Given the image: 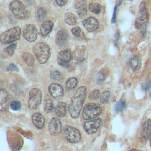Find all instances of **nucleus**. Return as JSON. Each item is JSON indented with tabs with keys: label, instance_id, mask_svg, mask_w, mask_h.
<instances>
[{
	"label": "nucleus",
	"instance_id": "1",
	"mask_svg": "<svg viewBox=\"0 0 151 151\" xmlns=\"http://www.w3.org/2000/svg\"><path fill=\"white\" fill-rule=\"evenodd\" d=\"M86 94V87L81 86L78 88L75 94L72 97L68 107L69 112L72 118L76 119L78 117L81 109L84 102Z\"/></svg>",
	"mask_w": 151,
	"mask_h": 151
},
{
	"label": "nucleus",
	"instance_id": "2",
	"mask_svg": "<svg viewBox=\"0 0 151 151\" xmlns=\"http://www.w3.org/2000/svg\"><path fill=\"white\" fill-rule=\"evenodd\" d=\"M34 53L41 64L45 63L50 55V49L46 43L40 42L35 44L33 47Z\"/></svg>",
	"mask_w": 151,
	"mask_h": 151
},
{
	"label": "nucleus",
	"instance_id": "3",
	"mask_svg": "<svg viewBox=\"0 0 151 151\" xmlns=\"http://www.w3.org/2000/svg\"><path fill=\"white\" fill-rule=\"evenodd\" d=\"M9 9L17 19L25 20L30 17L29 11L19 1H12L9 4Z\"/></svg>",
	"mask_w": 151,
	"mask_h": 151
},
{
	"label": "nucleus",
	"instance_id": "4",
	"mask_svg": "<svg viewBox=\"0 0 151 151\" xmlns=\"http://www.w3.org/2000/svg\"><path fill=\"white\" fill-rule=\"evenodd\" d=\"M101 111V107L97 103H88L83 110L82 116L85 120H90L97 117Z\"/></svg>",
	"mask_w": 151,
	"mask_h": 151
},
{
	"label": "nucleus",
	"instance_id": "5",
	"mask_svg": "<svg viewBox=\"0 0 151 151\" xmlns=\"http://www.w3.org/2000/svg\"><path fill=\"white\" fill-rule=\"evenodd\" d=\"M21 35V28L19 27H13L4 32L0 37L1 41L4 44H8L18 40Z\"/></svg>",
	"mask_w": 151,
	"mask_h": 151
},
{
	"label": "nucleus",
	"instance_id": "6",
	"mask_svg": "<svg viewBox=\"0 0 151 151\" xmlns=\"http://www.w3.org/2000/svg\"><path fill=\"white\" fill-rule=\"evenodd\" d=\"M63 134L65 138L71 143H77L81 140L79 130L73 126H65L63 128Z\"/></svg>",
	"mask_w": 151,
	"mask_h": 151
},
{
	"label": "nucleus",
	"instance_id": "7",
	"mask_svg": "<svg viewBox=\"0 0 151 151\" xmlns=\"http://www.w3.org/2000/svg\"><path fill=\"white\" fill-rule=\"evenodd\" d=\"M42 94L40 90L34 88L31 90L29 93L28 106L31 109H37L41 103Z\"/></svg>",
	"mask_w": 151,
	"mask_h": 151
},
{
	"label": "nucleus",
	"instance_id": "8",
	"mask_svg": "<svg viewBox=\"0 0 151 151\" xmlns=\"http://www.w3.org/2000/svg\"><path fill=\"white\" fill-rule=\"evenodd\" d=\"M147 11L146 6L145 2H142L139 11L137 14L136 17V27L139 29L141 27H142L144 24L145 21L147 20Z\"/></svg>",
	"mask_w": 151,
	"mask_h": 151
},
{
	"label": "nucleus",
	"instance_id": "9",
	"mask_svg": "<svg viewBox=\"0 0 151 151\" xmlns=\"http://www.w3.org/2000/svg\"><path fill=\"white\" fill-rule=\"evenodd\" d=\"M23 36L29 42L35 41L37 38V30L36 28L31 24L27 25L23 30Z\"/></svg>",
	"mask_w": 151,
	"mask_h": 151
},
{
	"label": "nucleus",
	"instance_id": "10",
	"mask_svg": "<svg viewBox=\"0 0 151 151\" xmlns=\"http://www.w3.org/2000/svg\"><path fill=\"white\" fill-rule=\"evenodd\" d=\"M100 123H101V119L99 118L96 120H90V121L85 122L83 126L84 130L87 133L89 134H93L97 131V130L100 127Z\"/></svg>",
	"mask_w": 151,
	"mask_h": 151
},
{
	"label": "nucleus",
	"instance_id": "11",
	"mask_svg": "<svg viewBox=\"0 0 151 151\" xmlns=\"http://www.w3.org/2000/svg\"><path fill=\"white\" fill-rule=\"evenodd\" d=\"M151 136V120L148 119L144 122L142 126L140 140L141 142L144 143L147 141Z\"/></svg>",
	"mask_w": 151,
	"mask_h": 151
},
{
	"label": "nucleus",
	"instance_id": "12",
	"mask_svg": "<svg viewBox=\"0 0 151 151\" xmlns=\"http://www.w3.org/2000/svg\"><path fill=\"white\" fill-rule=\"evenodd\" d=\"M83 25L88 32H93L99 28V22L95 18L90 17L83 20Z\"/></svg>",
	"mask_w": 151,
	"mask_h": 151
},
{
	"label": "nucleus",
	"instance_id": "13",
	"mask_svg": "<svg viewBox=\"0 0 151 151\" xmlns=\"http://www.w3.org/2000/svg\"><path fill=\"white\" fill-rule=\"evenodd\" d=\"M71 60V52L68 50H64L59 52L57 57V62L61 66H67Z\"/></svg>",
	"mask_w": 151,
	"mask_h": 151
},
{
	"label": "nucleus",
	"instance_id": "14",
	"mask_svg": "<svg viewBox=\"0 0 151 151\" xmlns=\"http://www.w3.org/2000/svg\"><path fill=\"white\" fill-rule=\"evenodd\" d=\"M48 129L50 134L52 135L60 133L61 130V123L60 120L55 117L51 119L49 122Z\"/></svg>",
	"mask_w": 151,
	"mask_h": 151
},
{
	"label": "nucleus",
	"instance_id": "15",
	"mask_svg": "<svg viewBox=\"0 0 151 151\" xmlns=\"http://www.w3.org/2000/svg\"><path fill=\"white\" fill-rule=\"evenodd\" d=\"M49 92L50 94L56 99L61 98L63 96L64 91L63 87L58 84L55 83H52L49 86Z\"/></svg>",
	"mask_w": 151,
	"mask_h": 151
},
{
	"label": "nucleus",
	"instance_id": "16",
	"mask_svg": "<svg viewBox=\"0 0 151 151\" xmlns=\"http://www.w3.org/2000/svg\"><path fill=\"white\" fill-rule=\"evenodd\" d=\"M68 40V35L65 29H61L59 31L55 37V43L58 46H63L65 45Z\"/></svg>",
	"mask_w": 151,
	"mask_h": 151
},
{
	"label": "nucleus",
	"instance_id": "17",
	"mask_svg": "<svg viewBox=\"0 0 151 151\" xmlns=\"http://www.w3.org/2000/svg\"><path fill=\"white\" fill-rule=\"evenodd\" d=\"M32 122L34 126L38 128L41 129L43 127L44 124V118L43 116L40 113H35L32 115L31 117Z\"/></svg>",
	"mask_w": 151,
	"mask_h": 151
},
{
	"label": "nucleus",
	"instance_id": "18",
	"mask_svg": "<svg viewBox=\"0 0 151 151\" xmlns=\"http://www.w3.org/2000/svg\"><path fill=\"white\" fill-rule=\"evenodd\" d=\"M76 8L80 17H84L87 13V4L84 1H77L76 2Z\"/></svg>",
	"mask_w": 151,
	"mask_h": 151
},
{
	"label": "nucleus",
	"instance_id": "19",
	"mask_svg": "<svg viewBox=\"0 0 151 151\" xmlns=\"http://www.w3.org/2000/svg\"><path fill=\"white\" fill-rule=\"evenodd\" d=\"M8 101V94L7 92L1 89L0 91V103H1V111H5L6 109Z\"/></svg>",
	"mask_w": 151,
	"mask_h": 151
},
{
	"label": "nucleus",
	"instance_id": "20",
	"mask_svg": "<svg viewBox=\"0 0 151 151\" xmlns=\"http://www.w3.org/2000/svg\"><path fill=\"white\" fill-rule=\"evenodd\" d=\"M53 27V22L50 20L44 21L41 25V32L42 35H46L49 34Z\"/></svg>",
	"mask_w": 151,
	"mask_h": 151
},
{
	"label": "nucleus",
	"instance_id": "21",
	"mask_svg": "<svg viewBox=\"0 0 151 151\" xmlns=\"http://www.w3.org/2000/svg\"><path fill=\"white\" fill-rule=\"evenodd\" d=\"M67 112V106L64 102H59L55 109V114L59 117H63Z\"/></svg>",
	"mask_w": 151,
	"mask_h": 151
},
{
	"label": "nucleus",
	"instance_id": "22",
	"mask_svg": "<svg viewBox=\"0 0 151 151\" xmlns=\"http://www.w3.org/2000/svg\"><path fill=\"white\" fill-rule=\"evenodd\" d=\"M64 21L70 25H75L77 24V18L72 12H67L65 14Z\"/></svg>",
	"mask_w": 151,
	"mask_h": 151
},
{
	"label": "nucleus",
	"instance_id": "23",
	"mask_svg": "<svg viewBox=\"0 0 151 151\" xmlns=\"http://www.w3.org/2000/svg\"><path fill=\"white\" fill-rule=\"evenodd\" d=\"M54 109V104L52 100L50 98H45L44 102V110L45 113H51Z\"/></svg>",
	"mask_w": 151,
	"mask_h": 151
},
{
	"label": "nucleus",
	"instance_id": "24",
	"mask_svg": "<svg viewBox=\"0 0 151 151\" xmlns=\"http://www.w3.org/2000/svg\"><path fill=\"white\" fill-rule=\"evenodd\" d=\"M22 60L29 67L32 66L34 63V58L33 55L28 52H25L22 54Z\"/></svg>",
	"mask_w": 151,
	"mask_h": 151
},
{
	"label": "nucleus",
	"instance_id": "25",
	"mask_svg": "<svg viewBox=\"0 0 151 151\" xmlns=\"http://www.w3.org/2000/svg\"><path fill=\"white\" fill-rule=\"evenodd\" d=\"M89 9L92 12L96 14H99L101 11V6L99 3H91L89 5Z\"/></svg>",
	"mask_w": 151,
	"mask_h": 151
},
{
	"label": "nucleus",
	"instance_id": "26",
	"mask_svg": "<svg viewBox=\"0 0 151 151\" xmlns=\"http://www.w3.org/2000/svg\"><path fill=\"white\" fill-rule=\"evenodd\" d=\"M77 84V80L76 78H71L65 83V87L68 90L73 89L76 87Z\"/></svg>",
	"mask_w": 151,
	"mask_h": 151
},
{
	"label": "nucleus",
	"instance_id": "27",
	"mask_svg": "<svg viewBox=\"0 0 151 151\" xmlns=\"http://www.w3.org/2000/svg\"><path fill=\"white\" fill-rule=\"evenodd\" d=\"M46 10L44 8L41 7L37 11V17L38 20L41 21L44 19L46 15Z\"/></svg>",
	"mask_w": 151,
	"mask_h": 151
},
{
	"label": "nucleus",
	"instance_id": "28",
	"mask_svg": "<svg viewBox=\"0 0 151 151\" xmlns=\"http://www.w3.org/2000/svg\"><path fill=\"white\" fill-rule=\"evenodd\" d=\"M130 65L133 70H136L138 68L139 65V61L138 58L136 57H132L130 61Z\"/></svg>",
	"mask_w": 151,
	"mask_h": 151
},
{
	"label": "nucleus",
	"instance_id": "29",
	"mask_svg": "<svg viewBox=\"0 0 151 151\" xmlns=\"http://www.w3.org/2000/svg\"><path fill=\"white\" fill-rule=\"evenodd\" d=\"M51 78L55 81H61L63 79V76L61 73L55 71L51 74Z\"/></svg>",
	"mask_w": 151,
	"mask_h": 151
},
{
	"label": "nucleus",
	"instance_id": "30",
	"mask_svg": "<svg viewBox=\"0 0 151 151\" xmlns=\"http://www.w3.org/2000/svg\"><path fill=\"white\" fill-rule=\"evenodd\" d=\"M110 98V92L109 91H105L102 93L100 97V102L103 104L107 103Z\"/></svg>",
	"mask_w": 151,
	"mask_h": 151
},
{
	"label": "nucleus",
	"instance_id": "31",
	"mask_svg": "<svg viewBox=\"0 0 151 151\" xmlns=\"http://www.w3.org/2000/svg\"><path fill=\"white\" fill-rule=\"evenodd\" d=\"M10 107L13 110H15V111L19 110L21 107V103L18 101H17V100L13 101L10 104Z\"/></svg>",
	"mask_w": 151,
	"mask_h": 151
},
{
	"label": "nucleus",
	"instance_id": "32",
	"mask_svg": "<svg viewBox=\"0 0 151 151\" xmlns=\"http://www.w3.org/2000/svg\"><path fill=\"white\" fill-rule=\"evenodd\" d=\"M99 94H100V91L99 90L96 89L93 90L89 94L88 98L90 100H97L98 99V97H99Z\"/></svg>",
	"mask_w": 151,
	"mask_h": 151
},
{
	"label": "nucleus",
	"instance_id": "33",
	"mask_svg": "<svg viewBox=\"0 0 151 151\" xmlns=\"http://www.w3.org/2000/svg\"><path fill=\"white\" fill-rule=\"evenodd\" d=\"M126 107V103L124 101H119L115 106V110L116 112H120L123 110Z\"/></svg>",
	"mask_w": 151,
	"mask_h": 151
},
{
	"label": "nucleus",
	"instance_id": "34",
	"mask_svg": "<svg viewBox=\"0 0 151 151\" xmlns=\"http://www.w3.org/2000/svg\"><path fill=\"white\" fill-rule=\"evenodd\" d=\"M95 81L97 83H100L105 79V75L102 72H98L94 77Z\"/></svg>",
	"mask_w": 151,
	"mask_h": 151
},
{
	"label": "nucleus",
	"instance_id": "35",
	"mask_svg": "<svg viewBox=\"0 0 151 151\" xmlns=\"http://www.w3.org/2000/svg\"><path fill=\"white\" fill-rule=\"evenodd\" d=\"M15 48H16V45L15 44H12V45H9V47H8L7 48H6L4 50V52L11 56L13 54Z\"/></svg>",
	"mask_w": 151,
	"mask_h": 151
},
{
	"label": "nucleus",
	"instance_id": "36",
	"mask_svg": "<svg viewBox=\"0 0 151 151\" xmlns=\"http://www.w3.org/2000/svg\"><path fill=\"white\" fill-rule=\"evenodd\" d=\"M142 88L144 90H148L151 87V81L149 79L145 80L142 83Z\"/></svg>",
	"mask_w": 151,
	"mask_h": 151
},
{
	"label": "nucleus",
	"instance_id": "37",
	"mask_svg": "<svg viewBox=\"0 0 151 151\" xmlns=\"http://www.w3.org/2000/svg\"><path fill=\"white\" fill-rule=\"evenodd\" d=\"M73 34L76 37H79L81 34V29L79 27H76L71 29Z\"/></svg>",
	"mask_w": 151,
	"mask_h": 151
},
{
	"label": "nucleus",
	"instance_id": "38",
	"mask_svg": "<svg viewBox=\"0 0 151 151\" xmlns=\"http://www.w3.org/2000/svg\"><path fill=\"white\" fill-rule=\"evenodd\" d=\"M8 70H10V71H18V68L14 64H12L11 65H9V66L8 68Z\"/></svg>",
	"mask_w": 151,
	"mask_h": 151
},
{
	"label": "nucleus",
	"instance_id": "39",
	"mask_svg": "<svg viewBox=\"0 0 151 151\" xmlns=\"http://www.w3.org/2000/svg\"><path fill=\"white\" fill-rule=\"evenodd\" d=\"M116 11H117V6L114 7V11H113V18H112V22H116Z\"/></svg>",
	"mask_w": 151,
	"mask_h": 151
},
{
	"label": "nucleus",
	"instance_id": "40",
	"mask_svg": "<svg viewBox=\"0 0 151 151\" xmlns=\"http://www.w3.org/2000/svg\"><path fill=\"white\" fill-rule=\"evenodd\" d=\"M56 3L60 6H64L66 3H67V1H56Z\"/></svg>",
	"mask_w": 151,
	"mask_h": 151
},
{
	"label": "nucleus",
	"instance_id": "41",
	"mask_svg": "<svg viewBox=\"0 0 151 151\" xmlns=\"http://www.w3.org/2000/svg\"><path fill=\"white\" fill-rule=\"evenodd\" d=\"M130 151H141V150H137V149H133Z\"/></svg>",
	"mask_w": 151,
	"mask_h": 151
},
{
	"label": "nucleus",
	"instance_id": "42",
	"mask_svg": "<svg viewBox=\"0 0 151 151\" xmlns=\"http://www.w3.org/2000/svg\"><path fill=\"white\" fill-rule=\"evenodd\" d=\"M150 146H151V136H150Z\"/></svg>",
	"mask_w": 151,
	"mask_h": 151
}]
</instances>
